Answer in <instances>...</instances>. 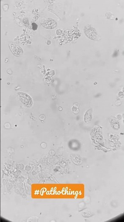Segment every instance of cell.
<instances>
[{"instance_id": "6da1fadb", "label": "cell", "mask_w": 124, "mask_h": 222, "mask_svg": "<svg viewBox=\"0 0 124 222\" xmlns=\"http://www.w3.org/2000/svg\"><path fill=\"white\" fill-rule=\"evenodd\" d=\"M18 96L20 101L22 104L27 107H30L32 106L33 102L31 97L28 95L27 94L23 92H19L18 93Z\"/></svg>"}, {"instance_id": "7a4b0ae2", "label": "cell", "mask_w": 124, "mask_h": 222, "mask_svg": "<svg viewBox=\"0 0 124 222\" xmlns=\"http://www.w3.org/2000/svg\"><path fill=\"white\" fill-rule=\"evenodd\" d=\"M9 47L15 56H20L23 54V49L20 46L9 43Z\"/></svg>"}, {"instance_id": "3957f363", "label": "cell", "mask_w": 124, "mask_h": 222, "mask_svg": "<svg viewBox=\"0 0 124 222\" xmlns=\"http://www.w3.org/2000/svg\"><path fill=\"white\" fill-rule=\"evenodd\" d=\"M43 26L48 29L54 28L56 27L57 23L55 21L52 19H48L43 24Z\"/></svg>"}, {"instance_id": "277c9868", "label": "cell", "mask_w": 124, "mask_h": 222, "mask_svg": "<svg viewBox=\"0 0 124 222\" xmlns=\"http://www.w3.org/2000/svg\"><path fill=\"white\" fill-rule=\"evenodd\" d=\"M32 28L34 30H36L37 28V25L35 23H33L32 24Z\"/></svg>"}]
</instances>
